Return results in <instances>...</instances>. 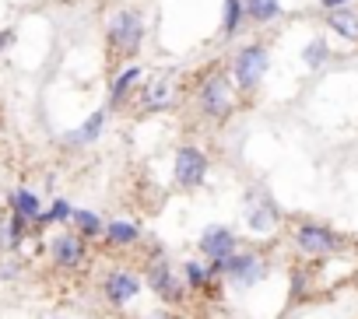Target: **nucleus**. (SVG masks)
<instances>
[{
  "label": "nucleus",
  "mask_w": 358,
  "mask_h": 319,
  "mask_svg": "<svg viewBox=\"0 0 358 319\" xmlns=\"http://www.w3.org/2000/svg\"><path fill=\"white\" fill-rule=\"evenodd\" d=\"M194 102H197V112L204 123H229V116L236 112V88H232L229 71H222V67L208 71L197 81Z\"/></svg>",
  "instance_id": "nucleus-1"
},
{
  "label": "nucleus",
  "mask_w": 358,
  "mask_h": 319,
  "mask_svg": "<svg viewBox=\"0 0 358 319\" xmlns=\"http://www.w3.org/2000/svg\"><path fill=\"white\" fill-rule=\"evenodd\" d=\"M144 39H148V22L137 8H120L109 15L106 22V46L113 57L120 60H134L141 50H144Z\"/></svg>",
  "instance_id": "nucleus-2"
},
{
  "label": "nucleus",
  "mask_w": 358,
  "mask_h": 319,
  "mask_svg": "<svg viewBox=\"0 0 358 319\" xmlns=\"http://www.w3.org/2000/svg\"><path fill=\"white\" fill-rule=\"evenodd\" d=\"M267 71H271V53H267V46H264V43H246V46L236 50L232 67H229V77H232V88H236L239 95H253V91L264 84Z\"/></svg>",
  "instance_id": "nucleus-3"
},
{
  "label": "nucleus",
  "mask_w": 358,
  "mask_h": 319,
  "mask_svg": "<svg viewBox=\"0 0 358 319\" xmlns=\"http://www.w3.org/2000/svg\"><path fill=\"white\" fill-rule=\"evenodd\" d=\"M215 277H225L232 288H253L267 277V260L257 249H236L225 263H208Z\"/></svg>",
  "instance_id": "nucleus-4"
},
{
  "label": "nucleus",
  "mask_w": 358,
  "mask_h": 319,
  "mask_svg": "<svg viewBox=\"0 0 358 319\" xmlns=\"http://www.w3.org/2000/svg\"><path fill=\"white\" fill-rule=\"evenodd\" d=\"M208 172H211V162H208L204 147H197V144H179V147H176L172 179H176L179 190H187V193L201 190V186L208 183Z\"/></svg>",
  "instance_id": "nucleus-5"
},
{
  "label": "nucleus",
  "mask_w": 358,
  "mask_h": 319,
  "mask_svg": "<svg viewBox=\"0 0 358 319\" xmlns=\"http://www.w3.org/2000/svg\"><path fill=\"white\" fill-rule=\"evenodd\" d=\"M165 305H179L187 298V288H183V277H179L176 270H172V263L162 256V253H155V256H148V267H144V277H141Z\"/></svg>",
  "instance_id": "nucleus-6"
},
{
  "label": "nucleus",
  "mask_w": 358,
  "mask_h": 319,
  "mask_svg": "<svg viewBox=\"0 0 358 319\" xmlns=\"http://www.w3.org/2000/svg\"><path fill=\"white\" fill-rule=\"evenodd\" d=\"M46 256H50V263H53L57 270L74 274V270H81V267L88 263V239H81L78 232H60V235L50 239Z\"/></svg>",
  "instance_id": "nucleus-7"
},
{
  "label": "nucleus",
  "mask_w": 358,
  "mask_h": 319,
  "mask_svg": "<svg viewBox=\"0 0 358 319\" xmlns=\"http://www.w3.org/2000/svg\"><path fill=\"white\" fill-rule=\"evenodd\" d=\"M295 246H299L302 256L320 260V256H330V253L341 249V235L334 228L320 225V221H299L295 225Z\"/></svg>",
  "instance_id": "nucleus-8"
},
{
  "label": "nucleus",
  "mask_w": 358,
  "mask_h": 319,
  "mask_svg": "<svg viewBox=\"0 0 358 319\" xmlns=\"http://www.w3.org/2000/svg\"><path fill=\"white\" fill-rule=\"evenodd\" d=\"M176 102V81L172 77H155V81H141V88L134 91V109L141 116H155V112H165L172 109Z\"/></svg>",
  "instance_id": "nucleus-9"
},
{
  "label": "nucleus",
  "mask_w": 358,
  "mask_h": 319,
  "mask_svg": "<svg viewBox=\"0 0 358 319\" xmlns=\"http://www.w3.org/2000/svg\"><path fill=\"white\" fill-rule=\"evenodd\" d=\"M281 221V207L271 200L267 190H253L246 193V228L253 235H271Z\"/></svg>",
  "instance_id": "nucleus-10"
},
{
  "label": "nucleus",
  "mask_w": 358,
  "mask_h": 319,
  "mask_svg": "<svg viewBox=\"0 0 358 319\" xmlns=\"http://www.w3.org/2000/svg\"><path fill=\"white\" fill-rule=\"evenodd\" d=\"M141 291H144V281H141L134 270H127V267H116V270H109V274L102 277V295H106V302L116 305V309L130 305Z\"/></svg>",
  "instance_id": "nucleus-11"
},
{
  "label": "nucleus",
  "mask_w": 358,
  "mask_h": 319,
  "mask_svg": "<svg viewBox=\"0 0 358 319\" xmlns=\"http://www.w3.org/2000/svg\"><path fill=\"white\" fill-rule=\"evenodd\" d=\"M197 249H201V256H204L208 263H225V260L239 249V239H236L232 228H225V225H211V228L201 232Z\"/></svg>",
  "instance_id": "nucleus-12"
},
{
  "label": "nucleus",
  "mask_w": 358,
  "mask_h": 319,
  "mask_svg": "<svg viewBox=\"0 0 358 319\" xmlns=\"http://www.w3.org/2000/svg\"><path fill=\"white\" fill-rule=\"evenodd\" d=\"M141 81H144V67H141V64L120 67L116 77L109 81V102H106V109H109V112H113V109H123L127 98H134V91L141 88Z\"/></svg>",
  "instance_id": "nucleus-13"
},
{
  "label": "nucleus",
  "mask_w": 358,
  "mask_h": 319,
  "mask_svg": "<svg viewBox=\"0 0 358 319\" xmlns=\"http://www.w3.org/2000/svg\"><path fill=\"white\" fill-rule=\"evenodd\" d=\"M106 116H109V109L102 105V109H95L81 126H74V130H67L64 137H60V144L67 147V151H78V147H92L99 137H102V130H106Z\"/></svg>",
  "instance_id": "nucleus-14"
},
{
  "label": "nucleus",
  "mask_w": 358,
  "mask_h": 319,
  "mask_svg": "<svg viewBox=\"0 0 358 319\" xmlns=\"http://www.w3.org/2000/svg\"><path fill=\"white\" fill-rule=\"evenodd\" d=\"M144 239V228L137 221H127V218H116L109 225H102V242L113 246V249H130Z\"/></svg>",
  "instance_id": "nucleus-15"
},
{
  "label": "nucleus",
  "mask_w": 358,
  "mask_h": 319,
  "mask_svg": "<svg viewBox=\"0 0 358 319\" xmlns=\"http://www.w3.org/2000/svg\"><path fill=\"white\" fill-rule=\"evenodd\" d=\"M29 235H32V225L25 218H18L11 211L0 218V253H18Z\"/></svg>",
  "instance_id": "nucleus-16"
},
{
  "label": "nucleus",
  "mask_w": 358,
  "mask_h": 319,
  "mask_svg": "<svg viewBox=\"0 0 358 319\" xmlns=\"http://www.w3.org/2000/svg\"><path fill=\"white\" fill-rule=\"evenodd\" d=\"M8 211L18 214V218H25L29 225H36V221L43 218V200H39L36 190L18 186V190H11V197H8Z\"/></svg>",
  "instance_id": "nucleus-17"
},
{
  "label": "nucleus",
  "mask_w": 358,
  "mask_h": 319,
  "mask_svg": "<svg viewBox=\"0 0 358 319\" xmlns=\"http://www.w3.org/2000/svg\"><path fill=\"white\" fill-rule=\"evenodd\" d=\"M179 277H183V288H187V291H194V295H197V291H208V288H211V284L218 281V277L211 274L208 260H197V256L183 263V270H179Z\"/></svg>",
  "instance_id": "nucleus-18"
},
{
  "label": "nucleus",
  "mask_w": 358,
  "mask_h": 319,
  "mask_svg": "<svg viewBox=\"0 0 358 319\" xmlns=\"http://www.w3.org/2000/svg\"><path fill=\"white\" fill-rule=\"evenodd\" d=\"M281 0H243V18L253 25H271L281 18Z\"/></svg>",
  "instance_id": "nucleus-19"
},
{
  "label": "nucleus",
  "mask_w": 358,
  "mask_h": 319,
  "mask_svg": "<svg viewBox=\"0 0 358 319\" xmlns=\"http://www.w3.org/2000/svg\"><path fill=\"white\" fill-rule=\"evenodd\" d=\"M327 25H330V32H337L341 39L358 43V11H351V8L327 11Z\"/></svg>",
  "instance_id": "nucleus-20"
},
{
  "label": "nucleus",
  "mask_w": 358,
  "mask_h": 319,
  "mask_svg": "<svg viewBox=\"0 0 358 319\" xmlns=\"http://www.w3.org/2000/svg\"><path fill=\"white\" fill-rule=\"evenodd\" d=\"M71 225H74V232H78L81 239H102V225H106V221H102L95 211H88V207H74Z\"/></svg>",
  "instance_id": "nucleus-21"
},
{
  "label": "nucleus",
  "mask_w": 358,
  "mask_h": 319,
  "mask_svg": "<svg viewBox=\"0 0 358 319\" xmlns=\"http://www.w3.org/2000/svg\"><path fill=\"white\" fill-rule=\"evenodd\" d=\"M243 0H222V36L225 39H232V36H239V29H243Z\"/></svg>",
  "instance_id": "nucleus-22"
},
{
  "label": "nucleus",
  "mask_w": 358,
  "mask_h": 319,
  "mask_svg": "<svg viewBox=\"0 0 358 319\" xmlns=\"http://www.w3.org/2000/svg\"><path fill=\"white\" fill-rule=\"evenodd\" d=\"M327 60H330V46H327V39H323V36L309 39L306 50H302V64H306L309 71H320V67H327Z\"/></svg>",
  "instance_id": "nucleus-23"
},
{
  "label": "nucleus",
  "mask_w": 358,
  "mask_h": 319,
  "mask_svg": "<svg viewBox=\"0 0 358 319\" xmlns=\"http://www.w3.org/2000/svg\"><path fill=\"white\" fill-rule=\"evenodd\" d=\"M302 295H306V274L295 270V274H292V302H299Z\"/></svg>",
  "instance_id": "nucleus-24"
},
{
  "label": "nucleus",
  "mask_w": 358,
  "mask_h": 319,
  "mask_svg": "<svg viewBox=\"0 0 358 319\" xmlns=\"http://www.w3.org/2000/svg\"><path fill=\"white\" fill-rule=\"evenodd\" d=\"M15 39H18V32H15V29H0V57H4V53L15 46Z\"/></svg>",
  "instance_id": "nucleus-25"
},
{
  "label": "nucleus",
  "mask_w": 358,
  "mask_h": 319,
  "mask_svg": "<svg viewBox=\"0 0 358 319\" xmlns=\"http://www.w3.org/2000/svg\"><path fill=\"white\" fill-rule=\"evenodd\" d=\"M355 0H320V8L323 11H337V8H351Z\"/></svg>",
  "instance_id": "nucleus-26"
},
{
  "label": "nucleus",
  "mask_w": 358,
  "mask_h": 319,
  "mask_svg": "<svg viewBox=\"0 0 358 319\" xmlns=\"http://www.w3.org/2000/svg\"><path fill=\"white\" fill-rule=\"evenodd\" d=\"M18 277V263H4L0 267V281H15Z\"/></svg>",
  "instance_id": "nucleus-27"
},
{
  "label": "nucleus",
  "mask_w": 358,
  "mask_h": 319,
  "mask_svg": "<svg viewBox=\"0 0 358 319\" xmlns=\"http://www.w3.org/2000/svg\"><path fill=\"white\" fill-rule=\"evenodd\" d=\"M155 319H169V312H158V316H155Z\"/></svg>",
  "instance_id": "nucleus-28"
}]
</instances>
